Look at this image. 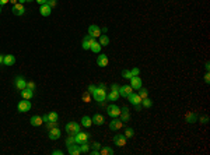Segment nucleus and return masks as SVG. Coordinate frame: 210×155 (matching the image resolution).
Wrapping results in <instances>:
<instances>
[{"label": "nucleus", "instance_id": "nucleus-38", "mask_svg": "<svg viewBox=\"0 0 210 155\" xmlns=\"http://www.w3.org/2000/svg\"><path fill=\"white\" fill-rule=\"evenodd\" d=\"M27 88H29V90H35L36 88V85H35V83L34 81H27Z\"/></svg>", "mask_w": 210, "mask_h": 155}, {"label": "nucleus", "instance_id": "nucleus-52", "mask_svg": "<svg viewBox=\"0 0 210 155\" xmlns=\"http://www.w3.org/2000/svg\"><path fill=\"white\" fill-rule=\"evenodd\" d=\"M3 60H4V54H0V64H3Z\"/></svg>", "mask_w": 210, "mask_h": 155}, {"label": "nucleus", "instance_id": "nucleus-8", "mask_svg": "<svg viewBox=\"0 0 210 155\" xmlns=\"http://www.w3.org/2000/svg\"><path fill=\"white\" fill-rule=\"evenodd\" d=\"M133 91H134V90L130 87V84H129V85H122V87H119V90H118V92H119L120 97L127 98V95H130L132 92H133Z\"/></svg>", "mask_w": 210, "mask_h": 155}, {"label": "nucleus", "instance_id": "nucleus-44", "mask_svg": "<svg viewBox=\"0 0 210 155\" xmlns=\"http://www.w3.org/2000/svg\"><path fill=\"white\" fill-rule=\"evenodd\" d=\"M52 154H53V155H63L65 152L60 151V150H55V151H52Z\"/></svg>", "mask_w": 210, "mask_h": 155}, {"label": "nucleus", "instance_id": "nucleus-41", "mask_svg": "<svg viewBox=\"0 0 210 155\" xmlns=\"http://www.w3.org/2000/svg\"><path fill=\"white\" fill-rule=\"evenodd\" d=\"M83 101L84 102H90V92H88V91L83 95Z\"/></svg>", "mask_w": 210, "mask_h": 155}, {"label": "nucleus", "instance_id": "nucleus-25", "mask_svg": "<svg viewBox=\"0 0 210 155\" xmlns=\"http://www.w3.org/2000/svg\"><path fill=\"white\" fill-rule=\"evenodd\" d=\"M100 155H113V150L108 145H104L100 148Z\"/></svg>", "mask_w": 210, "mask_h": 155}, {"label": "nucleus", "instance_id": "nucleus-27", "mask_svg": "<svg viewBox=\"0 0 210 155\" xmlns=\"http://www.w3.org/2000/svg\"><path fill=\"white\" fill-rule=\"evenodd\" d=\"M91 124H93V119H90V116H83L81 117V126L90 127Z\"/></svg>", "mask_w": 210, "mask_h": 155}, {"label": "nucleus", "instance_id": "nucleus-33", "mask_svg": "<svg viewBox=\"0 0 210 155\" xmlns=\"http://www.w3.org/2000/svg\"><path fill=\"white\" fill-rule=\"evenodd\" d=\"M126 138H132L134 136V130L132 129V127H127L126 130H125V134H123Z\"/></svg>", "mask_w": 210, "mask_h": 155}, {"label": "nucleus", "instance_id": "nucleus-26", "mask_svg": "<svg viewBox=\"0 0 210 155\" xmlns=\"http://www.w3.org/2000/svg\"><path fill=\"white\" fill-rule=\"evenodd\" d=\"M119 97H120V95H119L118 91H112V90H111V92L107 95V99H108V101H118V98H119Z\"/></svg>", "mask_w": 210, "mask_h": 155}, {"label": "nucleus", "instance_id": "nucleus-53", "mask_svg": "<svg viewBox=\"0 0 210 155\" xmlns=\"http://www.w3.org/2000/svg\"><path fill=\"white\" fill-rule=\"evenodd\" d=\"M8 2H11V4L14 6V4H17L18 3V0H8Z\"/></svg>", "mask_w": 210, "mask_h": 155}, {"label": "nucleus", "instance_id": "nucleus-21", "mask_svg": "<svg viewBox=\"0 0 210 155\" xmlns=\"http://www.w3.org/2000/svg\"><path fill=\"white\" fill-rule=\"evenodd\" d=\"M122 127H123V122H122V120L115 119V120H112V122L109 123V129H111V130H119V129H122Z\"/></svg>", "mask_w": 210, "mask_h": 155}, {"label": "nucleus", "instance_id": "nucleus-13", "mask_svg": "<svg viewBox=\"0 0 210 155\" xmlns=\"http://www.w3.org/2000/svg\"><path fill=\"white\" fill-rule=\"evenodd\" d=\"M88 140V133H81L79 131L77 134H74V141H76V144H81L84 141Z\"/></svg>", "mask_w": 210, "mask_h": 155}, {"label": "nucleus", "instance_id": "nucleus-17", "mask_svg": "<svg viewBox=\"0 0 210 155\" xmlns=\"http://www.w3.org/2000/svg\"><path fill=\"white\" fill-rule=\"evenodd\" d=\"M93 41H94V38H91L90 35L84 36L83 42H81V46H83L84 51H90V46H91V43H93Z\"/></svg>", "mask_w": 210, "mask_h": 155}, {"label": "nucleus", "instance_id": "nucleus-37", "mask_svg": "<svg viewBox=\"0 0 210 155\" xmlns=\"http://www.w3.org/2000/svg\"><path fill=\"white\" fill-rule=\"evenodd\" d=\"M45 124H46L48 130H51V129H53V127L58 126V122H48V123H45Z\"/></svg>", "mask_w": 210, "mask_h": 155}, {"label": "nucleus", "instance_id": "nucleus-16", "mask_svg": "<svg viewBox=\"0 0 210 155\" xmlns=\"http://www.w3.org/2000/svg\"><path fill=\"white\" fill-rule=\"evenodd\" d=\"M39 13H41V15H42V17H49V15H51V13H52V7H51V6H48V4L45 3V4H42V6L39 7Z\"/></svg>", "mask_w": 210, "mask_h": 155}, {"label": "nucleus", "instance_id": "nucleus-5", "mask_svg": "<svg viewBox=\"0 0 210 155\" xmlns=\"http://www.w3.org/2000/svg\"><path fill=\"white\" fill-rule=\"evenodd\" d=\"M107 112H108V115L111 116V117H118V116L120 115V108L118 106V105L112 104V105H109L108 108H107Z\"/></svg>", "mask_w": 210, "mask_h": 155}, {"label": "nucleus", "instance_id": "nucleus-10", "mask_svg": "<svg viewBox=\"0 0 210 155\" xmlns=\"http://www.w3.org/2000/svg\"><path fill=\"white\" fill-rule=\"evenodd\" d=\"M120 120H122L123 123H126L130 120V112H129V108L127 106H123V108H120Z\"/></svg>", "mask_w": 210, "mask_h": 155}, {"label": "nucleus", "instance_id": "nucleus-20", "mask_svg": "<svg viewBox=\"0 0 210 155\" xmlns=\"http://www.w3.org/2000/svg\"><path fill=\"white\" fill-rule=\"evenodd\" d=\"M14 63H15V56L14 54H4V60H3L4 66H13Z\"/></svg>", "mask_w": 210, "mask_h": 155}, {"label": "nucleus", "instance_id": "nucleus-9", "mask_svg": "<svg viewBox=\"0 0 210 155\" xmlns=\"http://www.w3.org/2000/svg\"><path fill=\"white\" fill-rule=\"evenodd\" d=\"M126 140H127V138L125 137L123 134H116L115 137H113V144L122 148V147H125V145H126Z\"/></svg>", "mask_w": 210, "mask_h": 155}, {"label": "nucleus", "instance_id": "nucleus-55", "mask_svg": "<svg viewBox=\"0 0 210 155\" xmlns=\"http://www.w3.org/2000/svg\"><path fill=\"white\" fill-rule=\"evenodd\" d=\"M18 3H21V4H24V3H27L25 0H18Z\"/></svg>", "mask_w": 210, "mask_h": 155}, {"label": "nucleus", "instance_id": "nucleus-46", "mask_svg": "<svg viewBox=\"0 0 210 155\" xmlns=\"http://www.w3.org/2000/svg\"><path fill=\"white\" fill-rule=\"evenodd\" d=\"M91 147L94 148V150H100V148H101V144H100V143H94Z\"/></svg>", "mask_w": 210, "mask_h": 155}, {"label": "nucleus", "instance_id": "nucleus-19", "mask_svg": "<svg viewBox=\"0 0 210 155\" xmlns=\"http://www.w3.org/2000/svg\"><path fill=\"white\" fill-rule=\"evenodd\" d=\"M20 94H21L22 99H32L34 91H32V90H29V88H24V90L20 91Z\"/></svg>", "mask_w": 210, "mask_h": 155}, {"label": "nucleus", "instance_id": "nucleus-24", "mask_svg": "<svg viewBox=\"0 0 210 155\" xmlns=\"http://www.w3.org/2000/svg\"><path fill=\"white\" fill-rule=\"evenodd\" d=\"M101 45H100V42H97V41H93V43H91V46H90V51L91 52H94V53H100L101 52Z\"/></svg>", "mask_w": 210, "mask_h": 155}, {"label": "nucleus", "instance_id": "nucleus-54", "mask_svg": "<svg viewBox=\"0 0 210 155\" xmlns=\"http://www.w3.org/2000/svg\"><path fill=\"white\" fill-rule=\"evenodd\" d=\"M205 69H206V71H209V69H210V64H209V63H206V67H205Z\"/></svg>", "mask_w": 210, "mask_h": 155}, {"label": "nucleus", "instance_id": "nucleus-56", "mask_svg": "<svg viewBox=\"0 0 210 155\" xmlns=\"http://www.w3.org/2000/svg\"><path fill=\"white\" fill-rule=\"evenodd\" d=\"M25 2H34V0H25Z\"/></svg>", "mask_w": 210, "mask_h": 155}, {"label": "nucleus", "instance_id": "nucleus-36", "mask_svg": "<svg viewBox=\"0 0 210 155\" xmlns=\"http://www.w3.org/2000/svg\"><path fill=\"white\" fill-rule=\"evenodd\" d=\"M122 77H123V78L130 80V78H132V73H130V70H123V71H122Z\"/></svg>", "mask_w": 210, "mask_h": 155}, {"label": "nucleus", "instance_id": "nucleus-32", "mask_svg": "<svg viewBox=\"0 0 210 155\" xmlns=\"http://www.w3.org/2000/svg\"><path fill=\"white\" fill-rule=\"evenodd\" d=\"M139 97L141 98V99H143V98H147L149 97V91L146 90V88H143V87H140V88H139Z\"/></svg>", "mask_w": 210, "mask_h": 155}, {"label": "nucleus", "instance_id": "nucleus-14", "mask_svg": "<svg viewBox=\"0 0 210 155\" xmlns=\"http://www.w3.org/2000/svg\"><path fill=\"white\" fill-rule=\"evenodd\" d=\"M141 85H143V83H141V78L139 76H133L130 78V87L133 90H139Z\"/></svg>", "mask_w": 210, "mask_h": 155}, {"label": "nucleus", "instance_id": "nucleus-35", "mask_svg": "<svg viewBox=\"0 0 210 155\" xmlns=\"http://www.w3.org/2000/svg\"><path fill=\"white\" fill-rule=\"evenodd\" d=\"M76 141H74V136L73 134H69V137L66 138V145H72V144H74Z\"/></svg>", "mask_w": 210, "mask_h": 155}, {"label": "nucleus", "instance_id": "nucleus-30", "mask_svg": "<svg viewBox=\"0 0 210 155\" xmlns=\"http://www.w3.org/2000/svg\"><path fill=\"white\" fill-rule=\"evenodd\" d=\"M98 42H100L101 46H108V45H109V36L108 35H101Z\"/></svg>", "mask_w": 210, "mask_h": 155}, {"label": "nucleus", "instance_id": "nucleus-45", "mask_svg": "<svg viewBox=\"0 0 210 155\" xmlns=\"http://www.w3.org/2000/svg\"><path fill=\"white\" fill-rule=\"evenodd\" d=\"M119 84H112V87H111V90H112V91H118V90H119Z\"/></svg>", "mask_w": 210, "mask_h": 155}, {"label": "nucleus", "instance_id": "nucleus-18", "mask_svg": "<svg viewBox=\"0 0 210 155\" xmlns=\"http://www.w3.org/2000/svg\"><path fill=\"white\" fill-rule=\"evenodd\" d=\"M67 152H69L70 155H80V154H81L79 144H76V143L72 144V145H67Z\"/></svg>", "mask_w": 210, "mask_h": 155}, {"label": "nucleus", "instance_id": "nucleus-6", "mask_svg": "<svg viewBox=\"0 0 210 155\" xmlns=\"http://www.w3.org/2000/svg\"><path fill=\"white\" fill-rule=\"evenodd\" d=\"M88 35L91 36V38H100L101 36V29H100V27L95 25V24H93V25L88 27Z\"/></svg>", "mask_w": 210, "mask_h": 155}, {"label": "nucleus", "instance_id": "nucleus-11", "mask_svg": "<svg viewBox=\"0 0 210 155\" xmlns=\"http://www.w3.org/2000/svg\"><path fill=\"white\" fill-rule=\"evenodd\" d=\"M13 14L14 15H22L24 13H25V7H24V4H21V3H17V4H14L13 6Z\"/></svg>", "mask_w": 210, "mask_h": 155}, {"label": "nucleus", "instance_id": "nucleus-12", "mask_svg": "<svg viewBox=\"0 0 210 155\" xmlns=\"http://www.w3.org/2000/svg\"><path fill=\"white\" fill-rule=\"evenodd\" d=\"M60 136H62V131H60V129H59L58 126L49 130V138H51V140H59Z\"/></svg>", "mask_w": 210, "mask_h": 155}, {"label": "nucleus", "instance_id": "nucleus-57", "mask_svg": "<svg viewBox=\"0 0 210 155\" xmlns=\"http://www.w3.org/2000/svg\"><path fill=\"white\" fill-rule=\"evenodd\" d=\"M0 13H2V6H0Z\"/></svg>", "mask_w": 210, "mask_h": 155}, {"label": "nucleus", "instance_id": "nucleus-48", "mask_svg": "<svg viewBox=\"0 0 210 155\" xmlns=\"http://www.w3.org/2000/svg\"><path fill=\"white\" fill-rule=\"evenodd\" d=\"M42 120H44V123H48V122H49V117H48V115H44V116H42Z\"/></svg>", "mask_w": 210, "mask_h": 155}, {"label": "nucleus", "instance_id": "nucleus-7", "mask_svg": "<svg viewBox=\"0 0 210 155\" xmlns=\"http://www.w3.org/2000/svg\"><path fill=\"white\" fill-rule=\"evenodd\" d=\"M14 85H15V88L20 91L24 90V88H27V80L21 76H17L14 78Z\"/></svg>", "mask_w": 210, "mask_h": 155}, {"label": "nucleus", "instance_id": "nucleus-22", "mask_svg": "<svg viewBox=\"0 0 210 155\" xmlns=\"http://www.w3.org/2000/svg\"><path fill=\"white\" fill-rule=\"evenodd\" d=\"M31 124L32 126H35V127H38V126H41L42 123H44V120H42V116H38V115H34L32 117H31Z\"/></svg>", "mask_w": 210, "mask_h": 155}, {"label": "nucleus", "instance_id": "nucleus-51", "mask_svg": "<svg viewBox=\"0 0 210 155\" xmlns=\"http://www.w3.org/2000/svg\"><path fill=\"white\" fill-rule=\"evenodd\" d=\"M8 0H0V6H4V4H7Z\"/></svg>", "mask_w": 210, "mask_h": 155}, {"label": "nucleus", "instance_id": "nucleus-40", "mask_svg": "<svg viewBox=\"0 0 210 155\" xmlns=\"http://www.w3.org/2000/svg\"><path fill=\"white\" fill-rule=\"evenodd\" d=\"M58 3V0H46V4L48 6H51V7H55Z\"/></svg>", "mask_w": 210, "mask_h": 155}, {"label": "nucleus", "instance_id": "nucleus-43", "mask_svg": "<svg viewBox=\"0 0 210 155\" xmlns=\"http://www.w3.org/2000/svg\"><path fill=\"white\" fill-rule=\"evenodd\" d=\"M95 90H97V87H95V85H90V87H88V92H90V94H93Z\"/></svg>", "mask_w": 210, "mask_h": 155}, {"label": "nucleus", "instance_id": "nucleus-39", "mask_svg": "<svg viewBox=\"0 0 210 155\" xmlns=\"http://www.w3.org/2000/svg\"><path fill=\"white\" fill-rule=\"evenodd\" d=\"M130 73H132V77H133V76H139V74H140V70H139L137 67H133V69L130 70Z\"/></svg>", "mask_w": 210, "mask_h": 155}, {"label": "nucleus", "instance_id": "nucleus-49", "mask_svg": "<svg viewBox=\"0 0 210 155\" xmlns=\"http://www.w3.org/2000/svg\"><path fill=\"white\" fill-rule=\"evenodd\" d=\"M35 2H36L38 4H39V6H42V4L46 3V0H35Z\"/></svg>", "mask_w": 210, "mask_h": 155}, {"label": "nucleus", "instance_id": "nucleus-15", "mask_svg": "<svg viewBox=\"0 0 210 155\" xmlns=\"http://www.w3.org/2000/svg\"><path fill=\"white\" fill-rule=\"evenodd\" d=\"M108 63H109V60H108V56H107V54L101 53L97 58V64L100 66V67H107V66H108Z\"/></svg>", "mask_w": 210, "mask_h": 155}, {"label": "nucleus", "instance_id": "nucleus-29", "mask_svg": "<svg viewBox=\"0 0 210 155\" xmlns=\"http://www.w3.org/2000/svg\"><path fill=\"white\" fill-rule=\"evenodd\" d=\"M141 106H143V108H146V109L151 108V106H153V101L150 99L149 97H147V98H143V99H141Z\"/></svg>", "mask_w": 210, "mask_h": 155}, {"label": "nucleus", "instance_id": "nucleus-34", "mask_svg": "<svg viewBox=\"0 0 210 155\" xmlns=\"http://www.w3.org/2000/svg\"><path fill=\"white\" fill-rule=\"evenodd\" d=\"M48 117H49V122H58L59 116L56 112H49L48 113Z\"/></svg>", "mask_w": 210, "mask_h": 155}, {"label": "nucleus", "instance_id": "nucleus-4", "mask_svg": "<svg viewBox=\"0 0 210 155\" xmlns=\"http://www.w3.org/2000/svg\"><path fill=\"white\" fill-rule=\"evenodd\" d=\"M31 102H29V99H22V101L18 102L17 105V109H18V112H28L29 109H31Z\"/></svg>", "mask_w": 210, "mask_h": 155}, {"label": "nucleus", "instance_id": "nucleus-1", "mask_svg": "<svg viewBox=\"0 0 210 155\" xmlns=\"http://www.w3.org/2000/svg\"><path fill=\"white\" fill-rule=\"evenodd\" d=\"M93 97H94V99L98 102V104H104L105 99H107V92H105L104 88L97 87V90L93 92Z\"/></svg>", "mask_w": 210, "mask_h": 155}, {"label": "nucleus", "instance_id": "nucleus-50", "mask_svg": "<svg viewBox=\"0 0 210 155\" xmlns=\"http://www.w3.org/2000/svg\"><path fill=\"white\" fill-rule=\"evenodd\" d=\"M91 154H93V155H100V150H93Z\"/></svg>", "mask_w": 210, "mask_h": 155}, {"label": "nucleus", "instance_id": "nucleus-2", "mask_svg": "<svg viewBox=\"0 0 210 155\" xmlns=\"http://www.w3.org/2000/svg\"><path fill=\"white\" fill-rule=\"evenodd\" d=\"M127 99H129V102L136 108V110H140L141 109V98L139 97V94H136L134 91L130 95H127Z\"/></svg>", "mask_w": 210, "mask_h": 155}, {"label": "nucleus", "instance_id": "nucleus-28", "mask_svg": "<svg viewBox=\"0 0 210 155\" xmlns=\"http://www.w3.org/2000/svg\"><path fill=\"white\" fill-rule=\"evenodd\" d=\"M79 147H80V151H81V154H87V152H90V145H88L87 141H84V143L79 144Z\"/></svg>", "mask_w": 210, "mask_h": 155}, {"label": "nucleus", "instance_id": "nucleus-42", "mask_svg": "<svg viewBox=\"0 0 210 155\" xmlns=\"http://www.w3.org/2000/svg\"><path fill=\"white\" fill-rule=\"evenodd\" d=\"M205 83H206V84L210 83V74H209V71H206V74H205Z\"/></svg>", "mask_w": 210, "mask_h": 155}, {"label": "nucleus", "instance_id": "nucleus-47", "mask_svg": "<svg viewBox=\"0 0 210 155\" xmlns=\"http://www.w3.org/2000/svg\"><path fill=\"white\" fill-rule=\"evenodd\" d=\"M200 122H202L203 124H206V123L209 122V117H207V116H205V117H202V119H200Z\"/></svg>", "mask_w": 210, "mask_h": 155}, {"label": "nucleus", "instance_id": "nucleus-31", "mask_svg": "<svg viewBox=\"0 0 210 155\" xmlns=\"http://www.w3.org/2000/svg\"><path fill=\"white\" fill-rule=\"evenodd\" d=\"M185 119H186V123H195L196 122V115L193 112H189Z\"/></svg>", "mask_w": 210, "mask_h": 155}, {"label": "nucleus", "instance_id": "nucleus-23", "mask_svg": "<svg viewBox=\"0 0 210 155\" xmlns=\"http://www.w3.org/2000/svg\"><path fill=\"white\" fill-rule=\"evenodd\" d=\"M104 122H105L104 116L100 115V113H95L94 117H93V123H94V124H97V126H102V124H104Z\"/></svg>", "mask_w": 210, "mask_h": 155}, {"label": "nucleus", "instance_id": "nucleus-3", "mask_svg": "<svg viewBox=\"0 0 210 155\" xmlns=\"http://www.w3.org/2000/svg\"><path fill=\"white\" fill-rule=\"evenodd\" d=\"M66 131H67V134H77L80 131V124L76 122H69V123H66Z\"/></svg>", "mask_w": 210, "mask_h": 155}]
</instances>
